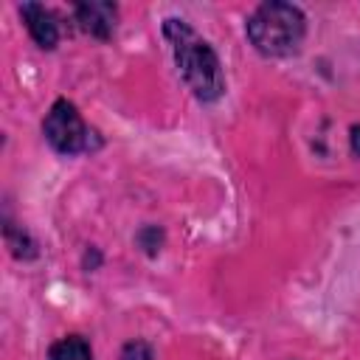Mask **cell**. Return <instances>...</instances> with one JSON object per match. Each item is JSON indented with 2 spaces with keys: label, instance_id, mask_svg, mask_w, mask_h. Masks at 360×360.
I'll return each mask as SVG.
<instances>
[{
  "label": "cell",
  "instance_id": "277c9868",
  "mask_svg": "<svg viewBox=\"0 0 360 360\" xmlns=\"http://www.w3.org/2000/svg\"><path fill=\"white\" fill-rule=\"evenodd\" d=\"M22 22H25V31L31 34V39L37 42V48L42 51H53L62 39V28H59V20L56 14L42 6V3H20L17 6Z\"/></svg>",
  "mask_w": 360,
  "mask_h": 360
},
{
  "label": "cell",
  "instance_id": "8992f818",
  "mask_svg": "<svg viewBox=\"0 0 360 360\" xmlns=\"http://www.w3.org/2000/svg\"><path fill=\"white\" fill-rule=\"evenodd\" d=\"M3 236H6V248L11 250L14 259H20V262H31V259L39 256V248H37L34 236H31L25 228L14 225L11 219H6V225H3Z\"/></svg>",
  "mask_w": 360,
  "mask_h": 360
},
{
  "label": "cell",
  "instance_id": "52a82bcc",
  "mask_svg": "<svg viewBox=\"0 0 360 360\" xmlns=\"http://www.w3.org/2000/svg\"><path fill=\"white\" fill-rule=\"evenodd\" d=\"M45 360H93V349L87 343V338L82 335H65L59 338L51 349Z\"/></svg>",
  "mask_w": 360,
  "mask_h": 360
},
{
  "label": "cell",
  "instance_id": "6da1fadb",
  "mask_svg": "<svg viewBox=\"0 0 360 360\" xmlns=\"http://www.w3.org/2000/svg\"><path fill=\"white\" fill-rule=\"evenodd\" d=\"M163 39L169 42L174 65L186 87L194 93V98L202 104L219 101L225 96V73L211 42L202 39L186 20L177 17L163 20Z\"/></svg>",
  "mask_w": 360,
  "mask_h": 360
},
{
  "label": "cell",
  "instance_id": "7a4b0ae2",
  "mask_svg": "<svg viewBox=\"0 0 360 360\" xmlns=\"http://www.w3.org/2000/svg\"><path fill=\"white\" fill-rule=\"evenodd\" d=\"M245 37L256 53L267 59H284L301 51L307 37V17L295 3L267 0L248 17Z\"/></svg>",
  "mask_w": 360,
  "mask_h": 360
},
{
  "label": "cell",
  "instance_id": "ba28073f",
  "mask_svg": "<svg viewBox=\"0 0 360 360\" xmlns=\"http://www.w3.org/2000/svg\"><path fill=\"white\" fill-rule=\"evenodd\" d=\"M121 360H152V346L143 340H129L121 352Z\"/></svg>",
  "mask_w": 360,
  "mask_h": 360
},
{
  "label": "cell",
  "instance_id": "9c48e42d",
  "mask_svg": "<svg viewBox=\"0 0 360 360\" xmlns=\"http://www.w3.org/2000/svg\"><path fill=\"white\" fill-rule=\"evenodd\" d=\"M349 146H352V155L360 158V124H354L349 129Z\"/></svg>",
  "mask_w": 360,
  "mask_h": 360
},
{
  "label": "cell",
  "instance_id": "3957f363",
  "mask_svg": "<svg viewBox=\"0 0 360 360\" xmlns=\"http://www.w3.org/2000/svg\"><path fill=\"white\" fill-rule=\"evenodd\" d=\"M42 135L51 143L53 152L68 155V158H73V155H93L104 143L98 129H93L82 118L79 107L73 101H68V98H56L51 104V110L45 112V121H42Z\"/></svg>",
  "mask_w": 360,
  "mask_h": 360
},
{
  "label": "cell",
  "instance_id": "5b68a950",
  "mask_svg": "<svg viewBox=\"0 0 360 360\" xmlns=\"http://www.w3.org/2000/svg\"><path fill=\"white\" fill-rule=\"evenodd\" d=\"M73 17L79 22V28L101 42H107L115 34V22H118V6L115 3H101V0H90V3H76L73 6Z\"/></svg>",
  "mask_w": 360,
  "mask_h": 360
}]
</instances>
